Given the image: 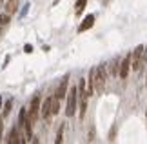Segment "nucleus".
Instances as JSON below:
<instances>
[{"label":"nucleus","instance_id":"nucleus-1","mask_svg":"<svg viewBox=\"0 0 147 144\" xmlns=\"http://www.w3.org/2000/svg\"><path fill=\"white\" fill-rule=\"evenodd\" d=\"M105 80H107L105 66H104V64H100V66L94 68V73H93V84H94V91H96V93H104Z\"/></svg>","mask_w":147,"mask_h":144},{"label":"nucleus","instance_id":"nucleus-2","mask_svg":"<svg viewBox=\"0 0 147 144\" xmlns=\"http://www.w3.org/2000/svg\"><path fill=\"white\" fill-rule=\"evenodd\" d=\"M76 104H78V88H73L69 89L67 93V104H65V115L67 117H73L76 113Z\"/></svg>","mask_w":147,"mask_h":144},{"label":"nucleus","instance_id":"nucleus-3","mask_svg":"<svg viewBox=\"0 0 147 144\" xmlns=\"http://www.w3.org/2000/svg\"><path fill=\"white\" fill-rule=\"evenodd\" d=\"M40 97L38 95H35L33 97V100H31V106H29V109H27V119L31 120L33 124L38 120V115H40Z\"/></svg>","mask_w":147,"mask_h":144},{"label":"nucleus","instance_id":"nucleus-4","mask_svg":"<svg viewBox=\"0 0 147 144\" xmlns=\"http://www.w3.org/2000/svg\"><path fill=\"white\" fill-rule=\"evenodd\" d=\"M144 46H138L136 49L131 53V68L134 71H138L140 70V66H142V60H144Z\"/></svg>","mask_w":147,"mask_h":144},{"label":"nucleus","instance_id":"nucleus-5","mask_svg":"<svg viewBox=\"0 0 147 144\" xmlns=\"http://www.w3.org/2000/svg\"><path fill=\"white\" fill-rule=\"evenodd\" d=\"M40 115H42L44 119H49L51 115H53V97H47V99L42 102V106H40Z\"/></svg>","mask_w":147,"mask_h":144},{"label":"nucleus","instance_id":"nucleus-6","mask_svg":"<svg viewBox=\"0 0 147 144\" xmlns=\"http://www.w3.org/2000/svg\"><path fill=\"white\" fill-rule=\"evenodd\" d=\"M129 70H131V55H127L123 60H120V71H118V77H120V78H127Z\"/></svg>","mask_w":147,"mask_h":144},{"label":"nucleus","instance_id":"nucleus-7","mask_svg":"<svg viewBox=\"0 0 147 144\" xmlns=\"http://www.w3.org/2000/svg\"><path fill=\"white\" fill-rule=\"evenodd\" d=\"M67 84H69V77H64V78H62V82H60V86L55 91V97L58 100H62V99H65V97H67Z\"/></svg>","mask_w":147,"mask_h":144},{"label":"nucleus","instance_id":"nucleus-8","mask_svg":"<svg viewBox=\"0 0 147 144\" xmlns=\"http://www.w3.org/2000/svg\"><path fill=\"white\" fill-rule=\"evenodd\" d=\"M7 142H9V144H22V142H26L24 135H20V133H18V126H16V128H13V130L9 131Z\"/></svg>","mask_w":147,"mask_h":144},{"label":"nucleus","instance_id":"nucleus-9","mask_svg":"<svg viewBox=\"0 0 147 144\" xmlns=\"http://www.w3.org/2000/svg\"><path fill=\"white\" fill-rule=\"evenodd\" d=\"M93 24H94V15H87L86 18H84V22L80 24V27H78V31H87L89 27H93Z\"/></svg>","mask_w":147,"mask_h":144},{"label":"nucleus","instance_id":"nucleus-10","mask_svg":"<svg viewBox=\"0 0 147 144\" xmlns=\"http://www.w3.org/2000/svg\"><path fill=\"white\" fill-rule=\"evenodd\" d=\"M4 9H5V13H9V15L16 13V9H18V0H7L5 5H4Z\"/></svg>","mask_w":147,"mask_h":144},{"label":"nucleus","instance_id":"nucleus-11","mask_svg":"<svg viewBox=\"0 0 147 144\" xmlns=\"http://www.w3.org/2000/svg\"><path fill=\"white\" fill-rule=\"evenodd\" d=\"M118 71H120V60L115 59L111 62V75L113 77H118Z\"/></svg>","mask_w":147,"mask_h":144},{"label":"nucleus","instance_id":"nucleus-12","mask_svg":"<svg viewBox=\"0 0 147 144\" xmlns=\"http://www.w3.org/2000/svg\"><path fill=\"white\" fill-rule=\"evenodd\" d=\"M86 4H87V0H78L76 5H75V15H82V11H84V8H86Z\"/></svg>","mask_w":147,"mask_h":144},{"label":"nucleus","instance_id":"nucleus-13","mask_svg":"<svg viewBox=\"0 0 147 144\" xmlns=\"http://www.w3.org/2000/svg\"><path fill=\"white\" fill-rule=\"evenodd\" d=\"M11 108H13V100H7V102H5V106H4V111H2V119H5L11 113Z\"/></svg>","mask_w":147,"mask_h":144},{"label":"nucleus","instance_id":"nucleus-14","mask_svg":"<svg viewBox=\"0 0 147 144\" xmlns=\"http://www.w3.org/2000/svg\"><path fill=\"white\" fill-rule=\"evenodd\" d=\"M9 13H0V26H5V24H9Z\"/></svg>","mask_w":147,"mask_h":144},{"label":"nucleus","instance_id":"nucleus-15","mask_svg":"<svg viewBox=\"0 0 147 144\" xmlns=\"http://www.w3.org/2000/svg\"><path fill=\"white\" fill-rule=\"evenodd\" d=\"M58 111H60V100L56 97H53V115H56Z\"/></svg>","mask_w":147,"mask_h":144},{"label":"nucleus","instance_id":"nucleus-16","mask_svg":"<svg viewBox=\"0 0 147 144\" xmlns=\"http://www.w3.org/2000/svg\"><path fill=\"white\" fill-rule=\"evenodd\" d=\"M62 141H64V126H60V130H58V133H56L55 142H56V144H60Z\"/></svg>","mask_w":147,"mask_h":144},{"label":"nucleus","instance_id":"nucleus-17","mask_svg":"<svg viewBox=\"0 0 147 144\" xmlns=\"http://www.w3.org/2000/svg\"><path fill=\"white\" fill-rule=\"evenodd\" d=\"M2 130H4V124H2V117H0V137H2Z\"/></svg>","mask_w":147,"mask_h":144},{"label":"nucleus","instance_id":"nucleus-18","mask_svg":"<svg viewBox=\"0 0 147 144\" xmlns=\"http://www.w3.org/2000/svg\"><path fill=\"white\" fill-rule=\"evenodd\" d=\"M145 117H147V111H145Z\"/></svg>","mask_w":147,"mask_h":144},{"label":"nucleus","instance_id":"nucleus-19","mask_svg":"<svg viewBox=\"0 0 147 144\" xmlns=\"http://www.w3.org/2000/svg\"><path fill=\"white\" fill-rule=\"evenodd\" d=\"M145 86H147V80H145Z\"/></svg>","mask_w":147,"mask_h":144}]
</instances>
